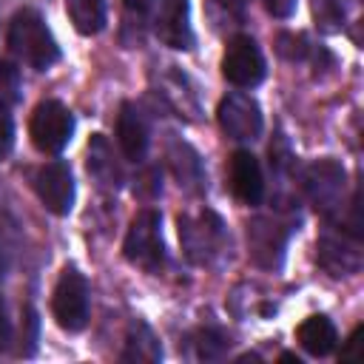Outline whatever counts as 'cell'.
I'll use <instances>...</instances> for the list:
<instances>
[{
	"label": "cell",
	"mask_w": 364,
	"mask_h": 364,
	"mask_svg": "<svg viewBox=\"0 0 364 364\" xmlns=\"http://www.w3.org/2000/svg\"><path fill=\"white\" fill-rule=\"evenodd\" d=\"M284 225H279L270 216H256L247 225V250L250 259L262 267H279L284 256Z\"/></svg>",
	"instance_id": "11"
},
{
	"label": "cell",
	"mask_w": 364,
	"mask_h": 364,
	"mask_svg": "<svg viewBox=\"0 0 364 364\" xmlns=\"http://www.w3.org/2000/svg\"><path fill=\"white\" fill-rule=\"evenodd\" d=\"M304 191L318 210H324V213L336 210L341 205V193H344V168L333 159L313 162L304 173Z\"/></svg>",
	"instance_id": "10"
},
{
	"label": "cell",
	"mask_w": 364,
	"mask_h": 364,
	"mask_svg": "<svg viewBox=\"0 0 364 364\" xmlns=\"http://www.w3.org/2000/svg\"><path fill=\"white\" fill-rule=\"evenodd\" d=\"M279 46V54L282 57H287V60H301L304 54H307V40L301 37V34H279V40H276Z\"/></svg>",
	"instance_id": "20"
},
{
	"label": "cell",
	"mask_w": 364,
	"mask_h": 364,
	"mask_svg": "<svg viewBox=\"0 0 364 364\" xmlns=\"http://www.w3.org/2000/svg\"><path fill=\"white\" fill-rule=\"evenodd\" d=\"M11 341V321H9V313H6V304L0 299V353L9 347Z\"/></svg>",
	"instance_id": "24"
},
{
	"label": "cell",
	"mask_w": 364,
	"mask_h": 364,
	"mask_svg": "<svg viewBox=\"0 0 364 364\" xmlns=\"http://www.w3.org/2000/svg\"><path fill=\"white\" fill-rule=\"evenodd\" d=\"M228 179H230V191L239 202L245 205H259L262 193H264V176H262V165L259 159L239 148L230 156V168H228Z\"/></svg>",
	"instance_id": "12"
},
{
	"label": "cell",
	"mask_w": 364,
	"mask_h": 364,
	"mask_svg": "<svg viewBox=\"0 0 364 364\" xmlns=\"http://www.w3.org/2000/svg\"><path fill=\"white\" fill-rule=\"evenodd\" d=\"M34 191H37L40 202L51 213L65 216L74 208V176H71V168L65 162H60V159L46 162L34 173Z\"/></svg>",
	"instance_id": "8"
},
{
	"label": "cell",
	"mask_w": 364,
	"mask_h": 364,
	"mask_svg": "<svg viewBox=\"0 0 364 364\" xmlns=\"http://www.w3.org/2000/svg\"><path fill=\"white\" fill-rule=\"evenodd\" d=\"M74 134V114L60 100H43L28 119V136L37 151L60 154Z\"/></svg>",
	"instance_id": "3"
},
{
	"label": "cell",
	"mask_w": 364,
	"mask_h": 364,
	"mask_svg": "<svg viewBox=\"0 0 364 364\" xmlns=\"http://www.w3.org/2000/svg\"><path fill=\"white\" fill-rule=\"evenodd\" d=\"M264 9L273 17H290L293 9H296V0H264Z\"/></svg>",
	"instance_id": "23"
},
{
	"label": "cell",
	"mask_w": 364,
	"mask_h": 364,
	"mask_svg": "<svg viewBox=\"0 0 364 364\" xmlns=\"http://www.w3.org/2000/svg\"><path fill=\"white\" fill-rule=\"evenodd\" d=\"M196 341H199V355L202 358H219L225 353V347H228L225 336H219L216 330H202L196 336Z\"/></svg>",
	"instance_id": "19"
},
{
	"label": "cell",
	"mask_w": 364,
	"mask_h": 364,
	"mask_svg": "<svg viewBox=\"0 0 364 364\" xmlns=\"http://www.w3.org/2000/svg\"><path fill=\"white\" fill-rule=\"evenodd\" d=\"M279 361H290V364H299V355L296 353H282Z\"/></svg>",
	"instance_id": "27"
},
{
	"label": "cell",
	"mask_w": 364,
	"mask_h": 364,
	"mask_svg": "<svg viewBox=\"0 0 364 364\" xmlns=\"http://www.w3.org/2000/svg\"><path fill=\"white\" fill-rule=\"evenodd\" d=\"M122 253L131 264L148 270V273H156L165 262V245H162V222H159V213L145 208L139 210L134 219H131V228H128V236H125V245H122Z\"/></svg>",
	"instance_id": "2"
},
{
	"label": "cell",
	"mask_w": 364,
	"mask_h": 364,
	"mask_svg": "<svg viewBox=\"0 0 364 364\" xmlns=\"http://www.w3.org/2000/svg\"><path fill=\"white\" fill-rule=\"evenodd\" d=\"M6 276V259H3V253H0V279Z\"/></svg>",
	"instance_id": "28"
},
{
	"label": "cell",
	"mask_w": 364,
	"mask_h": 364,
	"mask_svg": "<svg viewBox=\"0 0 364 364\" xmlns=\"http://www.w3.org/2000/svg\"><path fill=\"white\" fill-rule=\"evenodd\" d=\"M9 48L23 63H28L31 68H40V71L60 60V46L34 9H23L14 14V20L9 26Z\"/></svg>",
	"instance_id": "1"
},
{
	"label": "cell",
	"mask_w": 364,
	"mask_h": 364,
	"mask_svg": "<svg viewBox=\"0 0 364 364\" xmlns=\"http://www.w3.org/2000/svg\"><path fill=\"white\" fill-rule=\"evenodd\" d=\"M156 37L179 51H188L193 46V28H191V6L188 0H162L156 14Z\"/></svg>",
	"instance_id": "13"
},
{
	"label": "cell",
	"mask_w": 364,
	"mask_h": 364,
	"mask_svg": "<svg viewBox=\"0 0 364 364\" xmlns=\"http://www.w3.org/2000/svg\"><path fill=\"white\" fill-rule=\"evenodd\" d=\"M151 3H154V0H125V6H128L131 11H136V14H145V11L151 9Z\"/></svg>",
	"instance_id": "26"
},
{
	"label": "cell",
	"mask_w": 364,
	"mask_h": 364,
	"mask_svg": "<svg viewBox=\"0 0 364 364\" xmlns=\"http://www.w3.org/2000/svg\"><path fill=\"white\" fill-rule=\"evenodd\" d=\"M358 333H361V327H355L353 333H350V338H347V344L341 347V358H358V347H361V341H358Z\"/></svg>",
	"instance_id": "25"
},
{
	"label": "cell",
	"mask_w": 364,
	"mask_h": 364,
	"mask_svg": "<svg viewBox=\"0 0 364 364\" xmlns=\"http://www.w3.org/2000/svg\"><path fill=\"white\" fill-rule=\"evenodd\" d=\"M296 338H299V344H301L310 355H316V358L330 355V353L336 350V344H338L336 324H333L327 316H310V318H304V321L296 327Z\"/></svg>",
	"instance_id": "15"
},
{
	"label": "cell",
	"mask_w": 364,
	"mask_h": 364,
	"mask_svg": "<svg viewBox=\"0 0 364 364\" xmlns=\"http://www.w3.org/2000/svg\"><path fill=\"white\" fill-rule=\"evenodd\" d=\"M179 239L185 247V256L196 264H208L225 239L222 230V219L213 210H199V213H185L179 216Z\"/></svg>",
	"instance_id": "5"
},
{
	"label": "cell",
	"mask_w": 364,
	"mask_h": 364,
	"mask_svg": "<svg viewBox=\"0 0 364 364\" xmlns=\"http://www.w3.org/2000/svg\"><path fill=\"white\" fill-rule=\"evenodd\" d=\"M313 17L321 31H338L344 23L341 0H313Z\"/></svg>",
	"instance_id": "18"
},
{
	"label": "cell",
	"mask_w": 364,
	"mask_h": 364,
	"mask_svg": "<svg viewBox=\"0 0 364 364\" xmlns=\"http://www.w3.org/2000/svg\"><path fill=\"white\" fill-rule=\"evenodd\" d=\"M117 142L128 159H142L148 151V122L136 105L125 102L117 117Z\"/></svg>",
	"instance_id": "14"
},
{
	"label": "cell",
	"mask_w": 364,
	"mask_h": 364,
	"mask_svg": "<svg viewBox=\"0 0 364 364\" xmlns=\"http://www.w3.org/2000/svg\"><path fill=\"white\" fill-rule=\"evenodd\" d=\"M316 259L330 276H353L361 267V245L355 233H324L316 242Z\"/></svg>",
	"instance_id": "9"
},
{
	"label": "cell",
	"mask_w": 364,
	"mask_h": 364,
	"mask_svg": "<svg viewBox=\"0 0 364 364\" xmlns=\"http://www.w3.org/2000/svg\"><path fill=\"white\" fill-rule=\"evenodd\" d=\"M17 85H20V74L11 63L0 60V100H11L17 94Z\"/></svg>",
	"instance_id": "21"
},
{
	"label": "cell",
	"mask_w": 364,
	"mask_h": 364,
	"mask_svg": "<svg viewBox=\"0 0 364 364\" xmlns=\"http://www.w3.org/2000/svg\"><path fill=\"white\" fill-rule=\"evenodd\" d=\"M65 11L74 28L85 37L100 34L108 20V0H65Z\"/></svg>",
	"instance_id": "16"
},
{
	"label": "cell",
	"mask_w": 364,
	"mask_h": 364,
	"mask_svg": "<svg viewBox=\"0 0 364 364\" xmlns=\"http://www.w3.org/2000/svg\"><path fill=\"white\" fill-rule=\"evenodd\" d=\"M11 145H14V125H11V117L0 108V159L11 154Z\"/></svg>",
	"instance_id": "22"
},
{
	"label": "cell",
	"mask_w": 364,
	"mask_h": 364,
	"mask_svg": "<svg viewBox=\"0 0 364 364\" xmlns=\"http://www.w3.org/2000/svg\"><path fill=\"white\" fill-rule=\"evenodd\" d=\"M222 74L236 88H253L264 80V57L253 37L239 34L228 43L222 57Z\"/></svg>",
	"instance_id": "6"
},
{
	"label": "cell",
	"mask_w": 364,
	"mask_h": 364,
	"mask_svg": "<svg viewBox=\"0 0 364 364\" xmlns=\"http://www.w3.org/2000/svg\"><path fill=\"white\" fill-rule=\"evenodd\" d=\"M51 313L68 333H80L88 324V282L80 270L65 267L51 293Z\"/></svg>",
	"instance_id": "4"
},
{
	"label": "cell",
	"mask_w": 364,
	"mask_h": 364,
	"mask_svg": "<svg viewBox=\"0 0 364 364\" xmlns=\"http://www.w3.org/2000/svg\"><path fill=\"white\" fill-rule=\"evenodd\" d=\"M122 361H145V364H154L162 358V347L156 341V336L151 333L148 324L142 321H134L128 327V336H125V350L119 355Z\"/></svg>",
	"instance_id": "17"
},
{
	"label": "cell",
	"mask_w": 364,
	"mask_h": 364,
	"mask_svg": "<svg viewBox=\"0 0 364 364\" xmlns=\"http://www.w3.org/2000/svg\"><path fill=\"white\" fill-rule=\"evenodd\" d=\"M219 128L236 142H253L262 134V108L247 94H228L216 108Z\"/></svg>",
	"instance_id": "7"
}]
</instances>
